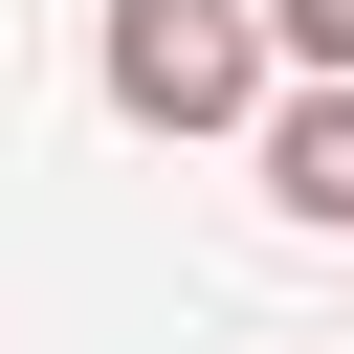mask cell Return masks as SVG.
Returning a JSON list of instances; mask_svg holds the SVG:
<instances>
[{"instance_id": "7a4b0ae2", "label": "cell", "mask_w": 354, "mask_h": 354, "mask_svg": "<svg viewBox=\"0 0 354 354\" xmlns=\"http://www.w3.org/2000/svg\"><path fill=\"white\" fill-rule=\"evenodd\" d=\"M266 199L354 243V88H288V111H266Z\"/></svg>"}, {"instance_id": "3957f363", "label": "cell", "mask_w": 354, "mask_h": 354, "mask_svg": "<svg viewBox=\"0 0 354 354\" xmlns=\"http://www.w3.org/2000/svg\"><path fill=\"white\" fill-rule=\"evenodd\" d=\"M266 44H288V88H354V0H266Z\"/></svg>"}, {"instance_id": "6da1fadb", "label": "cell", "mask_w": 354, "mask_h": 354, "mask_svg": "<svg viewBox=\"0 0 354 354\" xmlns=\"http://www.w3.org/2000/svg\"><path fill=\"white\" fill-rule=\"evenodd\" d=\"M88 88L133 133H266L288 111V44H266V0H111L88 22Z\"/></svg>"}]
</instances>
